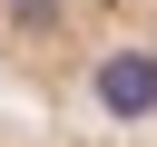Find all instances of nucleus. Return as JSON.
I'll return each mask as SVG.
<instances>
[{"label": "nucleus", "mask_w": 157, "mask_h": 147, "mask_svg": "<svg viewBox=\"0 0 157 147\" xmlns=\"http://www.w3.org/2000/svg\"><path fill=\"white\" fill-rule=\"evenodd\" d=\"M0 147H157V137H98V127H59V118H0Z\"/></svg>", "instance_id": "2"}, {"label": "nucleus", "mask_w": 157, "mask_h": 147, "mask_svg": "<svg viewBox=\"0 0 157 147\" xmlns=\"http://www.w3.org/2000/svg\"><path fill=\"white\" fill-rule=\"evenodd\" d=\"M0 88L59 127L157 137V0H0Z\"/></svg>", "instance_id": "1"}]
</instances>
